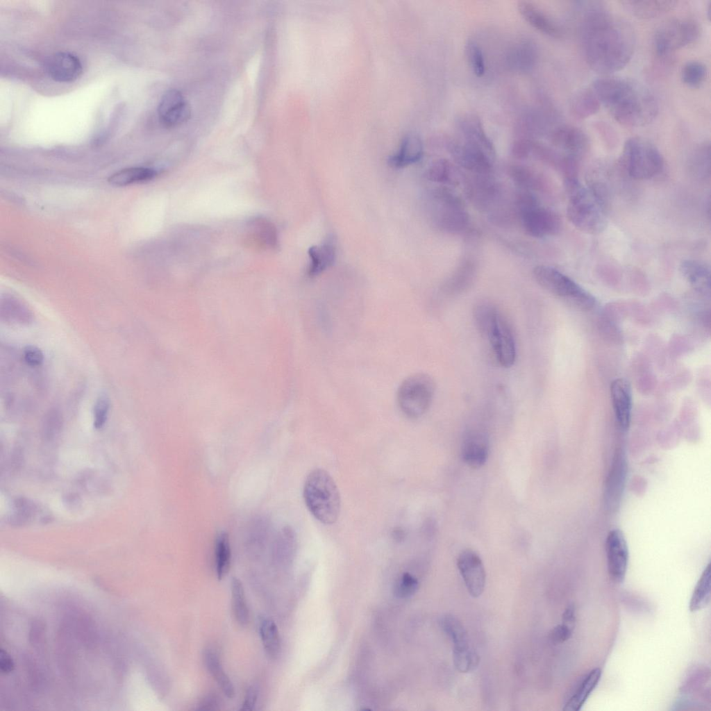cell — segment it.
<instances>
[{
	"mask_svg": "<svg viewBox=\"0 0 711 711\" xmlns=\"http://www.w3.org/2000/svg\"><path fill=\"white\" fill-rule=\"evenodd\" d=\"M689 165L692 172L698 176L706 177L710 175V143H703L694 150L690 158Z\"/></svg>",
	"mask_w": 711,
	"mask_h": 711,
	"instance_id": "b9f144b4",
	"label": "cell"
},
{
	"mask_svg": "<svg viewBox=\"0 0 711 711\" xmlns=\"http://www.w3.org/2000/svg\"><path fill=\"white\" fill-rule=\"evenodd\" d=\"M0 666L1 671L4 673H9L12 671L14 664L9 655H6L3 650L1 651Z\"/></svg>",
	"mask_w": 711,
	"mask_h": 711,
	"instance_id": "11a10c76",
	"label": "cell"
},
{
	"mask_svg": "<svg viewBox=\"0 0 711 711\" xmlns=\"http://www.w3.org/2000/svg\"><path fill=\"white\" fill-rule=\"evenodd\" d=\"M562 623L574 629L575 624V608L574 605H568L562 614Z\"/></svg>",
	"mask_w": 711,
	"mask_h": 711,
	"instance_id": "db71d44e",
	"label": "cell"
},
{
	"mask_svg": "<svg viewBox=\"0 0 711 711\" xmlns=\"http://www.w3.org/2000/svg\"><path fill=\"white\" fill-rule=\"evenodd\" d=\"M457 566L469 594L480 596L485 589L486 574L480 556L473 550H463L457 559Z\"/></svg>",
	"mask_w": 711,
	"mask_h": 711,
	"instance_id": "5bb4252c",
	"label": "cell"
},
{
	"mask_svg": "<svg viewBox=\"0 0 711 711\" xmlns=\"http://www.w3.org/2000/svg\"><path fill=\"white\" fill-rule=\"evenodd\" d=\"M678 3V1L672 0H632L621 2L624 8L632 15L643 19L662 15L673 10Z\"/></svg>",
	"mask_w": 711,
	"mask_h": 711,
	"instance_id": "484cf974",
	"label": "cell"
},
{
	"mask_svg": "<svg viewBox=\"0 0 711 711\" xmlns=\"http://www.w3.org/2000/svg\"><path fill=\"white\" fill-rule=\"evenodd\" d=\"M158 115L163 126L176 127L189 119L191 108L183 94L173 89L162 95L158 104Z\"/></svg>",
	"mask_w": 711,
	"mask_h": 711,
	"instance_id": "9a60e30c",
	"label": "cell"
},
{
	"mask_svg": "<svg viewBox=\"0 0 711 711\" xmlns=\"http://www.w3.org/2000/svg\"><path fill=\"white\" fill-rule=\"evenodd\" d=\"M335 246L329 241L310 246L308 249V276H317L331 267L335 259Z\"/></svg>",
	"mask_w": 711,
	"mask_h": 711,
	"instance_id": "4316f807",
	"label": "cell"
},
{
	"mask_svg": "<svg viewBox=\"0 0 711 711\" xmlns=\"http://www.w3.org/2000/svg\"><path fill=\"white\" fill-rule=\"evenodd\" d=\"M533 274L535 281L543 289L574 308L589 310L594 307L595 298L559 270L540 265L534 267Z\"/></svg>",
	"mask_w": 711,
	"mask_h": 711,
	"instance_id": "8992f818",
	"label": "cell"
},
{
	"mask_svg": "<svg viewBox=\"0 0 711 711\" xmlns=\"http://www.w3.org/2000/svg\"><path fill=\"white\" fill-rule=\"evenodd\" d=\"M584 57L594 71L610 74L623 69L635 49V34L627 22L599 5L585 9L580 22Z\"/></svg>",
	"mask_w": 711,
	"mask_h": 711,
	"instance_id": "6da1fadb",
	"label": "cell"
},
{
	"mask_svg": "<svg viewBox=\"0 0 711 711\" xmlns=\"http://www.w3.org/2000/svg\"><path fill=\"white\" fill-rule=\"evenodd\" d=\"M534 142L527 139L515 141L512 145V155L517 159H524L532 153Z\"/></svg>",
	"mask_w": 711,
	"mask_h": 711,
	"instance_id": "c3c4849f",
	"label": "cell"
},
{
	"mask_svg": "<svg viewBox=\"0 0 711 711\" xmlns=\"http://www.w3.org/2000/svg\"><path fill=\"white\" fill-rule=\"evenodd\" d=\"M465 54L474 74L478 77L483 76L485 72V64L480 46L474 40H468L465 45Z\"/></svg>",
	"mask_w": 711,
	"mask_h": 711,
	"instance_id": "f6af8a7d",
	"label": "cell"
},
{
	"mask_svg": "<svg viewBox=\"0 0 711 711\" xmlns=\"http://www.w3.org/2000/svg\"><path fill=\"white\" fill-rule=\"evenodd\" d=\"M573 629L564 624L555 626L549 633V639L555 644H562L568 640Z\"/></svg>",
	"mask_w": 711,
	"mask_h": 711,
	"instance_id": "f907efd6",
	"label": "cell"
},
{
	"mask_svg": "<svg viewBox=\"0 0 711 711\" xmlns=\"http://www.w3.org/2000/svg\"><path fill=\"white\" fill-rule=\"evenodd\" d=\"M248 227L257 242L268 248L277 246V232L271 221L263 217H257L249 221Z\"/></svg>",
	"mask_w": 711,
	"mask_h": 711,
	"instance_id": "d6a6232c",
	"label": "cell"
},
{
	"mask_svg": "<svg viewBox=\"0 0 711 711\" xmlns=\"http://www.w3.org/2000/svg\"><path fill=\"white\" fill-rule=\"evenodd\" d=\"M476 270V265L472 260H465L446 282L444 291L450 294L462 292L473 281Z\"/></svg>",
	"mask_w": 711,
	"mask_h": 711,
	"instance_id": "f546056e",
	"label": "cell"
},
{
	"mask_svg": "<svg viewBox=\"0 0 711 711\" xmlns=\"http://www.w3.org/2000/svg\"><path fill=\"white\" fill-rule=\"evenodd\" d=\"M564 187L569 221L587 234L598 235L604 231L608 226L606 204L594 190L575 176L565 177Z\"/></svg>",
	"mask_w": 711,
	"mask_h": 711,
	"instance_id": "3957f363",
	"label": "cell"
},
{
	"mask_svg": "<svg viewBox=\"0 0 711 711\" xmlns=\"http://www.w3.org/2000/svg\"><path fill=\"white\" fill-rule=\"evenodd\" d=\"M258 694V687L256 685H251L246 690L244 702L241 706L240 710H253L257 701Z\"/></svg>",
	"mask_w": 711,
	"mask_h": 711,
	"instance_id": "f5cc1de1",
	"label": "cell"
},
{
	"mask_svg": "<svg viewBox=\"0 0 711 711\" xmlns=\"http://www.w3.org/2000/svg\"><path fill=\"white\" fill-rule=\"evenodd\" d=\"M601 103L592 89L580 90L571 100V108L573 114L579 119L587 118L596 114Z\"/></svg>",
	"mask_w": 711,
	"mask_h": 711,
	"instance_id": "4dcf8cb0",
	"label": "cell"
},
{
	"mask_svg": "<svg viewBox=\"0 0 711 711\" xmlns=\"http://www.w3.org/2000/svg\"><path fill=\"white\" fill-rule=\"evenodd\" d=\"M517 8L522 17L535 29L551 37L561 36L560 26L533 3L519 1Z\"/></svg>",
	"mask_w": 711,
	"mask_h": 711,
	"instance_id": "7402d4cb",
	"label": "cell"
},
{
	"mask_svg": "<svg viewBox=\"0 0 711 711\" xmlns=\"http://www.w3.org/2000/svg\"><path fill=\"white\" fill-rule=\"evenodd\" d=\"M1 317L6 321L16 324H28L33 319L31 310L22 302L13 298L1 301Z\"/></svg>",
	"mask_w": 711,
	"mask_h": 711,
	"instance_id": "e575fe53",
	"label": "cell"
},
{
	"mask_svg": "<svg viewBox=\"0 0 711 711\" xmlns=\"http://www.w3.org/2000/svg\"><path fill=\"white\" fill-rule=\"evenodd\" d=\"M508 174L521 190L539 191L544 187V181L541 174L528 167L520 165H511L508 168Z\"/></svg>",
	"mask_w": 711,
	"mask_h": 711,
	"instance_id": "f1b7e54d",
	"label": "cell"
},
{
	"mask_svg": "<svg viewBox=\"0 0 711 711\" xmlns=\"http://www.w3.org/2000/svg\"><path fill=\"white\" fill-rule=\"evenodd\" d=\"M592 90L601 104L624 126H644L658 114V105L654 95L634 80L619 76L601 77L594 81Z\"/></svg>",
	"mask_w": 711,
	"mask_h": 711,
	"instance_id": "7a4b0ae2",
	"label": "cell"
},
{
	"mask_svg": "<svg viewBox=\"0 0 711 711\" xmlns=\"http://www.w3.org/2000/svg\"><path fill=\"white\" fill-rule=\"evenodd\" d=\"M440 625L452 641L453 649L469 646L467 633L458 618L451 614H446L442 617Z\"/></svg>",
	"mask_w": 711,
	"mask_h": 711,
	"instance_id": "74e56055",
	"label": "cell"
},
{
	"mask_svg": "<svg viewBox=\"0 0 711 711\" xmlns=\"http://www.w3.org/2000/svg\"><path fill=\"white\" fill-rule=\"evenodd\" d=\"M474 175L467 181L466 193L476 207L485 209L496 199L498 188L490 174Z\"/></svg>",
	"mask_w": 711,
	"mask_h": 711,
	"instance_id": "44dd1931",
	"label": "cell"
},
{
	"mask_svg": "<svg viewBox=\"0 0 711 711\" xmlns=\"http://www.w3.org/2000/svg\"><path fill=\"white\" fill-rule=\"evenodd\" d=\"M626 460L621 453H618L608 480L606 498L609 503H616L620 497L626 474Z\"/></svg>",
	"mask_w": 711,
	"mask_h": 711,
	"instance_id": "8d00e7d4",
	"label": "cell"
},
{
	"mask_svg": "<svg viewBox=\"0 0 711 711\" xmlns=\"http://www.w3.org/2000/svg\"><path fill=\"white\" fill-rule=\"evenodd\" d=\"M423 154V144L415 134L405 135L397 151L388 159L389 165L394 168H402L418 162Z\"/></svg>",
	"mask_w": 711,
	"mask_h": 711,
	"instance_id": "cb8c5ba5",
	"label": "cell"
},
{
	"mask_svg": "<svg viewBox=\"0 0 711 711\" xmlns=\"http://www.w3.org/2000/svg\"><path fill=\"white\" fill-rule=\"evenodd\" d=\"M605 551L610 578L616 583H623L628 568V549L624 533L619 529H612L608 533Z\"/></svg>",
	"mask_w": 711,
	"mask_h": 711,
	"instance_id": "7c38bea8",
	"label": "cell"
},
{
	"mask_svg": "<svg viewBox=\"0 0 711 711\" xmlns=\"http://www.w3.org/2000/svg\"><path fill=\"white\" fill-rule=\"evenodd\" d=\"M699 34V26L693 19L678 18L669 20L655 31L653 37L655 50L660 56H665L692 43Z\"/></svg>",
	"mask_w": 711,
	"mask_h": 711,
	"instance_id": "8fae6325",
	"label": "cell"
},
{
	"mask_svg": "<svg viewBox=\"0 0 711 711\" xmlns=\"http://www.w3.org/2000/svg\"><path fill=\"white\" fill-rule=\"evenodd\" d=\"M426 178L433 182L455 185L459 183V174L448 160L444 158L434 161L428 168Z\"/></svg>",
	"mask_w": 711,
	"mask_h": 711,
	"instance_id": "d590c367",
	"label": "cell"
},
{
	"mask_svg": "<svg viewBox=\"0 0 711 711\" xmlns=\"http://www.w3.org/2000/svg\"><path fill=\"white\" fill-rule=\"evenodd\" d=\"M24 359L29 366L37 367L42 363L44 356L39 348L30 345L24 349Z\"/></svg>",
	"mask_w": 711,
	"mask_h": 711,
	"instance_id": "816d5d0a",
	"label": "cell"
},
{
	"mask_svg": "<svg viewBox=\"0 0 711 711\" xmlns=\"http://www.w3.org/2000/svg\"><path fill=\"white\" fill-rule=\"evenodd\" d=\"M231 558L228 535L226 533H221L217 536L215 542L216 573L219 580L222 579L228 573Z\"/></svg>",
	"mask_w": 711,
	"mask_h": 711,
	"instance_id": "60d3db41",
	"label": "cell"
},
{
	"mask_svg": "<svg viewBox=\"0 0 711 711\" xmlns=\"http://www.w3.org/2000/svg\"><path fill=\"white\" fill-rule=\"evenodd\" d=\"M515 203L521 226L528 235L542 238L560 231V217L551 209L542 206L530 191L521 190L515 196Z\"/></svg>",
	"mask_w": 711,
	"mask_h": 711,
	"instance_id": "5b68a950",
	"label": "cell"
},
{
	"mask_svg": "<svg viewBox=\"0 0 711 711\" xmlns=\"http://www.w3.org/2000/svg\"><path fill=\"white\" fill-rule=\"evenodd\" d=\"M110 409V399L106 394H101L95 401L93 410L94 426L99 429L105 424Z\"/></svg>",
	"mask_w": 711,
	"mask_h": 711,
	"instance_id": "7dc6e473",
	"label": "cell"
},
{
	"mask_svg": "<svg viewBox=\"0 0 711 711\" xmlns=\"http://www.w3.org/2000/svg\"><path fill=\"white\" fill-rule=\"evenodd\" d=\"M489 455V440L485 432L474 428L467 430L463 437L461 455L469 467L478 469L486 462Z\"/></svg>",
	"mask_w": 711,
	"mask_h": 711,
	"instance_id": "ac0fdd59",
	"label": "cell"
},
{
	"mask_svg": "<svg viewBox=\"0 0 711 711\" xmlns=\"http://www.w3.org/2000/svg\"><path fill=\"white\" fill-rule=\"evenodd\" d=\"M478 329L490 342L500 365L511 367L516 360V344L511 328L499 309L492 312Z\"/></svg>",
	"mask_w": 711,
	"mask_h": 711,
	"instance_id": "30bf717a",
	"label": "cell"
},
{
	"mask_svg": "<svg viewBox=\"0 0 711 711\" xmlns=\"http://www.w3.org/2000/svg\"><path fill=\"white\" fill-rule=\"evenodd\" d=\"M447 149L455 162L474 174H490L494 162L487 156L462 140H451Z\"/></svg>",
	"mask_w": 711,
	"mask_h": 711,
	"instance_id": "4fadbf2b",
	"label": "cell"
},
{
	"mask_svg": "<svg viewBox=\"0 0 711 711\" xmlns=\"http://www.w3.org/2000/svg\"><path fill=\"white\" fill-rule=\"evenodd\" d=\"M433 217L437 227L448 233L460 234L467 230L469 216L462 200L451 190L443 187L433 192Z\"/></svg>",
	"mask_w": 711,
	"mask_h": 711,
	"instance_id": "9c48e42d",
	"label": "cell"
},
{
	"mask_svg": "<svg viewBox=\"0 0 711 711\" xmlns=\"http://www.w3.org/2000/svg\"><path fill=\"white\" fill-rule=\"evenodd\" d=\"M610 394L616 421L621 429L626 430L630 424L633 406L629 382L622 378L614 380L610 385Z\"/></svg>",
	"mask_w": 711,
	"mask_h": 711,
	"instance_id": "ffe728a7",
	"label": "cell"
},
{
	"mask_svg": "<svg viewBox=\"0 0 711 711\" xmlns=\"http://www.w3.org/2000/svg\"><path fill=\"white\" fill-rule=\"evenodd\" d=\"M619 163L628 176L636 180L651 179L664 167L663 158L657 147L639 137L626 140Z\"/></svg>",
	"mask_w": 711,
	"mask_h": 711,
	"instance_id": "52a82bcc",
	"label": "cell"
},
{
	"mask_svg": "<svg viewBox=\"0 0 711 711\" xmlns=\"http://www.w3.org/2000/svg\"><path fill=\"white\" fill-rule=\"evenodd\" d=\"M601 669L594 668L586 674L578 682L570 697L564 705V711H578L581 709L591 693L597 686L601 677Z\"/></svg>",
	"mask_w": 711,
	"mask_h": 711,
	"instance_id": "d4e9b609",
	"label": "cell"
},
{
	"mask_svg": "<svg viewBox=\"0 0 711 711\" xmlns=\"http://www.w3.org/2000/svg\"><path fill=\"white\" fill-rule=\"evenodd\" d=\"M45 69L55 81L67 83L76 80L82 72L79 58L69 52H58L45 61Z\"/></svg>",
	"mask_w": 711,
	"mask_h": 711,
	"instance_id": "d6986e66",
	"label": "cell"
},
{
	"mask_svg": "<svg viewBox=\"0 0 711 711\" xmlns=\"http://www.w3.org/2000/svg\"><path fill=\"white\" fill-rule=\"evenodd\" d=\"M453 660L457 670L462 673L475 670L480 662L478 654L470 646L453 649Z\"/></svg>",
	"mask_w": 711,
	"mask_h": 711,
	"instance_id": "7bdbcfd3",
	"label": "cell"
},
{
	"mask_svg": "<svg viewBox=\"0 0 711 711\" xmlns=\"http://www.w3.org/2000/svg\"><path fill=\"white\" fill-rule=\"evenodd\" d=\"M551 143L566 156L579 160L589 147V140L580 129L570 125L556 127L551 133Z\"/></svg>",
	"mask_w": 711,
	"mask_h": 711,
	"instance_id": "e0dca14e",
	"label": "cell"
},
{
	"mask_svg": "<svg viewBox=\"0 0 711 711\" xmlns=\"http://www.w3.org/2000/svg\"><path fill=\"white\" fill-rule=\"evenodd\" d=\"M216 704L215 699L208 697L201 705L200 709L201 710H210L215 709L214 705Z\"/></svg>",
	"mask_w": 711,
	"mask_h": 711,
	"instance_id": "9f6ffc18",
	"label": "cell"
},
{
	"mask_svg": "<svg viewBox=\"0 0 711 711\" xmlns=\"http://www.w3.org/2000/svg\"><path fill=\"white\" fill-rule=\"evenodd\" d=\"M156 175V171L151 168L131 167L114 173L109 177L108 182L115 186H126L150 181Z\"/></svg>",
	"mask_w": 711,
	"mask_h": 711,
	"instance_id": "1f68e13d",
	"label": "cell"
},
{
	"mask_svg": "<svg viewBox=\"0 0 711 711\" xmlns=\"http://www.w3.org/2000/svg\"><path fill=\"white\" fill-rule=\"evenodd\" d=\"M435 390V382L429 375L418 373L410 376L401 383L397 391L400 410L410 419L421 417L428 410Z\"/></svg>",
	"mask_w": 711,
	"mask_h": 711,
	"instance_id": "ba28073f",
	"label": "cell"
},
{
	"mask_svg": "<svg viewBox=\"0 0 711 711\" xmlns=\"http://www.w3.org/2000/svg\"><path fill=\"white\" fill-rule=\"evenodd\" d=\"M208 671L215 680L223 693L228 699L235 696L233 685L225 672L218 654L212 649H207L203 654Z\"/></svg>",
	"mask_w": 711,
	"mask_h": 711,
	"instance_id": "83f0119b",
	"label": "cell"
},
{
	"mask_svg": "<svg viewBox=\"0 0 711 711\" xmlns=\"http://www.w3.org/2000/svg\"><path fill=\"white\" fill-rule=\"evenodd\" d=\"M684 278L693 288L703 294L710 292V269L704 262L697 260H685L680 265Z\"/></svg>",
	"mask_w": 711,
	"mask_h": 711,
	"instance_id": "603a6c76",
	"label": "cell"
},
{
	"mask_svg": "<svg viewBox=\"0 0 711 711\" xmlns=\"http://www.w3.org/2000/svg\"><path fill=\"white\" fill-rule=\"evenodd\" d=\"M418 588V580L412 574L404 573L396 581L394 593L399 599H407L414 595Z\"/></svg>",
	"mask_w": 711,
	"mask_h": 711,
	"instance_id": "bcb514c9",
	"label": "cell"
},
{
	"mask_svg": "<svg viewBox=\"0 0 711 711\" xmlns=\"http://www.w3.org/2000/svg\"><path fill=\"white\" fill-rule=\"evenodd\" d=\"M457 124L463 142L480 150L493 161L495 160L494 146L487 136L479 117L474 114H465L458 118Z\"/></svg>",
	"mask_w": 711,
	"mask_h": 711,
	"instance_id": "2e32d148",
	"label": "cell"
},
{
	"mask_svg": "<svg viewBox=\"0 0 711 711\" xmlns=\"http://www.w3.org/2000/svg\"><path fill=\"white\" fill-rule=\"evenodd\" d=\"M61 420L60 415L55 411L50 412L45 418L43 425V432L46 437L51 438L60 430Z\"/></svg>",
	"mask_w": 711,
	"mask_h": 711,
	"instance_id": "681fc988",
	"label": "cell"
},
{
	"mask_svg": "<svg viewBox=\"0 0 711 711\" xmlns=\"http://www.w3.org/2000/svg\"><path fill=\"white\" fill-rule=\"evenodd\" d=\"M707 75L705 65L701 62L692 60L686 62L682 68L681 78L683 82L692 87H699L705 81Z\"/></svg>",
	"mask_w": 711,
	"mask_h": 711,
	"instance_id": "ee69618b",
	"label": "cell"
},
{
	"mask_svg": "<svg viewBox=\"0 0 711 711\" xmlns=\"http://www.w3.org/2000/svg\"><path fill=\"white\" fill-rule=\"evenodd\" d=\"M259 633L266 653L276 659L281 651V641L278 630L275 622L271 619L263 617L259 623Z\"/></svg>",
	"mask_w": 711,
	"mask_h": 711,
	"instance_id": "836d02e7",
	"label": "cell"
},
{
	"mask_svg": "<svg viewBox=\"0 0 711 711\" xmlns=\"http://www.w3.org/2000/svg\"><path fill=\"white\" fill-rule=\"evenodd\" d=\"M710 564L709 563L699 579L689 602V610L695 612L704 608L710 600Z\"/></svg>",
	"mask_w": 711,
	"mask_h": 711,
	"instance_id": "f35d334b",
	"label": "cell"
},
{
	"mask_svg": "<svg viewBox=\"0 0 711 711\" xmlns=\"http://www.w3.org/2000/svg\"><path fill=\"white\" fill-rule=\"evenodd\" d=\"M305 504L321 523L331 525L337 520L341 509L338 487L326 470L315 469L307 476L303 491Z\"/></svg>",
	"mask_w": 711,
	"mask_h": 711,
	"instance_id": "277c9868",
	"label": "cell"
},
{
	"mask_svg": "<svg viewBox=\"0 0 711 711\" xmlns=\"http://www.w3.org/2000/svg\"><path fill=\"white\" fill-rule=\"evenodd\" d=\"M231 599L235 619L240 626H246L249 620V613L244 590L242 582L235 577L231 580Z\"/></svg>",
	"mask_w": 711,
	"mask_h": 711,
	"instance_id": "ab89813d",
	"label": "cell"
}]
</instances>
